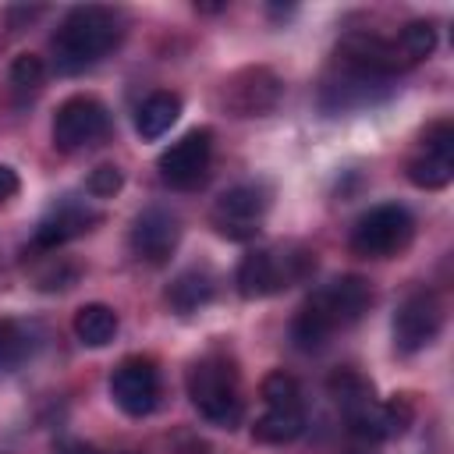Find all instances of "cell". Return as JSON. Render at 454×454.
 Wrapping results in <instances>:
<instances>
[{
  "label": "cell",
  "instance_id": "6da1fadb",
  "mask_svg": "<svg viewBox=\"0 0 454 454\" xmlns=\"http://www.w3.org/2000/svg\"><path fill=\"white\" fill-rule=\"evenodd\" d=\"M372 301V291L362 277H337L330 284H323L294 316L291 323V340L301 351H316L323 348L337 330L351 326Z\"/></svg>",
  "mask_w": 454,
  "mask_h": 454
},
{
  "label": "cell",
  "instance_id": "7a4b0ae2",
  "mask_svg": "<svg viewBox=\"0 0 454 454\" xmlns=\"http://www.w3.org/2000/svg\"><path fill=\"white\" fill-rule=\"evenodd\" d=\"M330 394L337 401V408L344 411L348 429L358 440H387V436H401L411 426V401L408 397H390V401H376L372 387L351 372L340 369L337 376H330Z\"/></svg>",
  "mask_w": 454,
  "mask_h": 454
},
{
  "label": "cell",
  "instance_id": "3957f363",
  "mask_svg": "<svg viewBox=\"0 0 454 454\" xmlns=\"http://www.w3.org/2000/svg\"><path fill=\"white\" fill-rule=\"evenodd\" d=\"M117 39H121V28H117L114 11H106V7H74L60 21V28L50 43L53 67L60 74H78V71L92 67L103 53H110Z\"/></svg>",
  "mask_w": 454,
  "mask_h": 454
},
{
  "label": "cell",
  "instance_id": "277c9868",
  "mask_svg": "<svg viewBox=\"0 0 454 454\" xmlns=\"http://www.w3.org/2000/svg\"><path fill=\"white\" fill-rule=\"evenodd\" d=\"M188 397L199 415L220 429H234L245 415L238 369L223 355H206L188 369Z\"/></svg>",
  "mask_w": 454,
  "mask_h": 454
},
{
  "label": "cell",
  "instance_id": "5b68a950",
  "mask_svg": "<svg viewBox=\"0 0 454 454\" xmlns=\"http://www.w3.org/2000/svg\"><path fill=\"white\" fill-rule=\"evenodd\" d=\"M316 270V252L309 248H259L248 252L238 266L241 298H266L291 284H301Z\"/></svg>",
  "mask_w": 454,
  "mask_h": 454
},
{
  "label": "cell",
  "instance_id": "8992f818",
  "mask_svg": "<svg viewBox=\"0 0 454 454\" xmlns=\"http://www.w3.org/2000/svg\"><path fill=\"white\" fill-rule=\"evenodd\" d=\"M415 234V220L404 206H376L365 216H358L355 231H351V252L365 255V259H387L397 255L401 248H408Z\"/></svg>",
  "mask_w": 454,
  "mask_h": 454
},
{
  "label": "cell",
  "instance_id": "52a82bcc",
  "mask_svg": "<svg viewBox=\"0 0 454 454\" xmlns=\"http://www.w3.org/2000/svg\"><path fill=\"white\" fill-rule=\"evenodd\" d=\"M270 209V188L259 184V181H248V184H234L227 188L216 202H213V227L223 234V238H252L259 231V220L266 216Z\"/></svg>",
  "mask_w": 454,
  "mask_h": 454
},
{
  "label": "cell",
  "instance_id": "ba28073f",
  "mask_svg": "<svg viewBox=\"0 0 454 454\" xmlns=\"http://www.w3.org/2000/svg\"><path fill=\"white\" fill-rule=\"evenodd\" d=\"M110 128V114L99 99L92 96H71L57 106L53 114V145L64 153L85 149L92 142H99Z\"/></svg>",
  "mask_w": 454,
  "mask_h": 454
},
{
  "label": "cell",
  "instance_id": "9c48e42d",
  "mask_svg": "<svg viewBox=\"0 0 454 454\" xmlns=\"http://www.w3.org/2000/svg\"><path fill=\"white\" fill-rule=\"evenodd\" d=\"M337 64L348 74H362V78H390L394 71L408 67V60L397 50V39H380L369 32H351L340 39L337 46Z\"/></svg>",
  "mask_w": 454,
  "mask_h": 454
},
{
  "label": "cell",
  "instance_id": "30bf717a",
  "mask_svg": "<svg viewBox=\"0 0 454 454\" xmlns=\"http://www.w3.org/2000/svg\"><path fill=\"white\" fill-rule=\"evenodd\" d=\"M443 326V305L433 291H415L401 301L394 316V348L404 355H415L436 340Z\"/></svg>",
  "mask_w": 454,
  "mask_h": 454
},
{
  "label": "cell",
  "instance_id": "8fae6325",
  "mask_svg": "<svg viewBox=\"0 0 454 454\" xmlns=\"http://www.w3.org/2000/svg\"><path fill=\"white\" fill-rule=\"evenodd\" d=\"M209 156H213V131L209 128H195L184 138H177L163 156H160V177L170 188H195L206 181L209 170Z\"/></svg>",
  "mask_w": 454,
  "mask_h": 454
},
{
  "label": "cell",
  "instance_id": "7c38bea8",
  "mask_svg": "<svg viewBox=\"0 0 454 454\" xmlns=\"http://www.w3.org/2000/svg\"><path fill=\"white\" fill-rule=\"evenodd\" d=\"M110 397L124 415H149L160 401V372L149 358H124L110 376Z\"/></svg>",
  "mask_w": 454,
  "mask_h": 454
},
{
  "label": "cell",
  "instance_id": "4fadbf2b",
  "mask_svg": "<svg viewBox=\"0 0 454 454\" xmlns=\"http://www.w3.org/2000/svg\"><path fill=\"white\" fill-rule=\"evenodd\" d=\"M454 177V128L436 121L422 135V149L408 160V181L419 188H443Z\"/></svg>",
  "mask_w": 454,
  "mask_h": 454
},
{
  "label": "cell",
  "instance_id": "5bb4252c",
  "mask_svg": "<svg viewBox=\"0 0 454 454\" xmlns=\"http://www.w3.org/2000/svg\"><path fill=\"white\" fill-rule=\"evenodd\" d=\"M223 106L234 117H259L277 106L280 99V78L270 67H245L227 78L223 85Z\"/></svg>",
  "mask_w": 454,
  "mask_h": 454
},
{
  "label": "cell",
  "instance_id": "9a60e30c",
  "mask_svg": "<svg viewBox=\"0 0 454 454\" xmlns=\"http://www.w3.org/2000/svg\"><path fill=\"white\" fill-rule=\"evenodd\" d=\"M177 241H181V220L163 206L142 209L131 223V248H135L138 259H145L153 266L167 262L174 255Z\"/></svg>",
  "mask_w": 454,
  "mask_h": 454
},
{
  "label": "cell",
  "instance_id": "2e32d148",
  "mask_svg": "<svg viewBox=\"0 0 454 454\" xmlns=\"http://www.w3.org/2000/svg\"><path fill=\"white\" fill-rule=\"evenodd\" d=\"M96 220H99L96 209H89V206H82V202H64V206H57L50 216H43V223L35 227V245H39V248H60L64 241L85 234Z\"/></svg>",
  "mask_w": 454,
  "mask_h": 454
},
{
  "label": "cell",
  "instance_id": "e0dca14e",
  "mask_svg": "<svg viewBox=\"0 0 454 454\" xmlns=\"http://www.w3.org/2000/svg\"><path fill=\"white\" fill-rule=\"evenodd\" d=\"M177 117H181V96H174V92H153L135 110V128H138V135L145 142H153V138L167 135Z\"/></svg>",
  "mask_w": 454,
  "mask_h": 454
},
{
  "label": "cell",
  "instance_id": "ac0fdd59",
  "mask_svg": "<svg viewBox=\"0 0 454 454\" xmlns=\"http://www.w3.org/2000/svg\"><path fill=\"white\" fill-rule=\"evenodd\" d=\"M216 294V277L209 270H184L181 277H174V284L167 287V301L177 309V312H195L202 305H209Z\"/></svg>",
  "mask_w": 454,
  "mask_h": 454
},
{
  "label": "cell",
  "instance_id": "d6986e66",
  "mask_svg": "<svg viewBox=\"0 0 454 454\" xmlns=\"http://www.w3.org/2000/svg\"><path fill=\"white\" fill-rule=\"evenodd\" d=\"M301 429H305V411L301 408H266L252 426V440L280 447V443L298 440Z\"/></svg>",
  "mask_w": 454,
  "mask_h": 454
},
{
  "label": "cell",
  "instance_id": "ffe728a7",
  "mask_svg": "<svg viewBox=\"0 0 454 454\" xmlns=\"http://www.w3.org/2000/svg\"><path fill=\"white\" fill-rule=\"evenodd\" d=\"M117 312L110 309V305H103V301H89V305H82L78 312H74V337L85 344V348H103V344H110L114 340V333H117Z\"/></svg>",
  "mask_w": 454,
  "mask_h": 454
},
{
  "label": "cell",
  "instance_id": "44dd1931",
  "mask_svg": "<svg viewBox=\"0 0 454 454\" xmlns=\"http://www.w3.org/2000/svg\"><path fill=\"white\" fill-rule=\"evenodd\" d=\"M397 50L408 60V67L419 64V60H426L436 50V28H433V21H411V25H404L401 28V39H397Z\"/></svg>",
  "mask_w": 454,
  "mask_h": 454
},
{
  "label": "cell",
  "instance_id": "7402d4cb",
  "mask_svg": "<svg viewBox=\"0 0 454 454\" xmlns=\"http://www.w3.org/2000/svg\"><path fill=\"white\" fill-rule=\"evenodd\" d=\"M259 394H262L266 408H301V387H298V380H294L291 372H284V369L270 372V376L262 380Z\"/></svg>",
  "mask_w": 454,
  "mask_h": 454
},
{
  "label": "cell",
  "instance_id": "603a6c76",
  "mask_svg": "<svg viewBox=\"0 0 454 454\" xmlns=\"http://www.w3.org/2000/svg\"><path fill=\"white\" fill-rule=\"evenodd\" d=\"M32 355V333L18 323H0V369H14Z\"/></svg>",
  "mask_w": 454,
  "mask_h": 454
},
{
  "label": "cell",
  "instance_id": "cb8c5ba5",
  "mask_svg": "<svg viewBox=\"0 0 454 454\" xmlns=\"http://www.w3.org/2000/svg\"><path fill=\"white\" fill-rule=\"evenodd\" d=\"M43 78H46V64H43V57H35V53H21V57H14V64H11V85L32 92V89L43 85Z\"/></svg>",
  "mask_w": 454,
  "mask_h": 454
},
{
  "label": "cell",
  "instance_id": "d4e9b609",
  "mask_svg": "<svg viewBox=\"0 0 454 454\" xmlns=\"http://www.w3.org/2000/svg\"><path fill=\"white\" fill-rule=\"evenodd\" d=\"M121 184H124V177H121V170L110 167V163L96 167V170L89 174V181H85L89 195H96V199H114V195L121 192Z\"/></svg>",
  "mask_w": 454,
  "mask_h": 454
},
{
  "label": "cell",
  "instance_id": "484cf974",
  "mask_svg": "<svg viewBox=\"0 0 454 454\" xmlns=\"http://www.w3.org/2000/svg\"><path fill=\"white\" fill-rule=\"evenodd\" d=\"M14 192H18V174H14L7 163H0V202L11 199Z\"/></svg>",
  "mask_w": 454,
  "mask_h": 454
},
{
  "label": "cell",
  "instance_id": "4316f807",
  "mask_svg": "<svg viewBox=\"0 0 454 454\" xmlns=\"http://www.w3.org/2000/svg\"><path fill=\"white\" fill-rule=\"evenodd\" d=\"M53 454H99L92 443H82V440H60Z\"/></svg>",
  "mask_w": 454,
  "mask_h": 454
}]
</instances>
